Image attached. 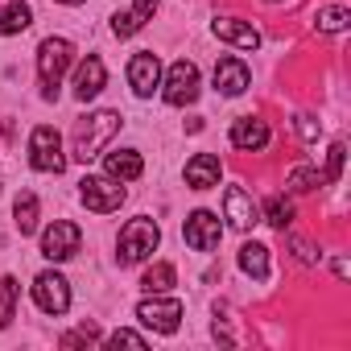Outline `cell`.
I'll return each mask as SVG.
<instances>
[{
	"instance_id": "1",
	"label": "cell",
	"mask_w": 351,
	"mask_h": 351,
	"mask_svg": "<svg viewBox=\"0 0 351 351\" xmlns=\"http://www.w3.org/2000/svg\"><path fill=\"white\" fill-rule=\"evenodd\" d=\"M120 132V112H112V108H104V112H91V116H83L79 124H75V136H71V157L75 161H95L104 149H108V141Z\"/></svg>"
},
{
	"instance_id": "2",
	"label": "cell",
	"mask_w": 351,
	"mask_h": 351,
	"mask_svg": "<svg viewBox=\"0 0 351 351\" xmlns=\"http://www.w3.org/2000/svg\"><path fill=\"white\" fill-rule=\"evenodd\" d=\"M75 62V46L66 38H46L38 46V79H42V99H58V83Z\"/></svg>"
},
{
	"instance_id": "3",
	"label": "cell",
	"mask_w": 351,
	"mask_h": 351,
	"mask_svg": "<svg viewBox=\"0 0 351 351\" xmlns=\"http://www.w3.org/2000/svg\"><path fill=\"white\" fill-rule=\"evenodd\" d=\"M157 244H161V228L149 215H136V219H128L120 228V240H116L120 252L116 256H120V265H141L145 256L157 252Z\"/></svg>"
},
{
	"instance_id": "4",
	"label": "cell",
	"mask_w": 351,
	"mask_h": 351,
	"mask_svg": "<svg viewBox=\"0 0 351 351\" xmlns=\"http://www.w3.org/2000/svg\"><path fill=\"white\" fill-rule=\"evenodd\" d=\"M29 165L38 173H62L66 169V157H62V136L50 128V124H38L29 132Z\"/></svg>"
},
{
	"instance_id": "5",
	"label": "cell",
	"mask_w": 351,
	"mask_h": 351,
	"mask_svg": "<svg viewBox=\"0 0 351 351\" xmlns=\"http://www.w3.org/2000/svg\"><path fill=\"white\" fill-rule=\"evenodd\" d=\"M161 95H165L169 108H186V104H195V99H199V66L186 62V58H178V62L169 66V75H165Z\"/></svg>"
},
{
	"instance_id": "6",
	"label": "cell",
	"mask_w": 351,
	"mask_h": 351,
	"mask_svg": "<svg viewBox=\"0 0 351 351\" xmlns=\"http://www.w3.org/2000/svg\"><path fill=\"white\" fill-rule=\"evenodd\" d=\"M136 318H141L149 330H157V335H173V330H178V322H182V302H178V298L153 293V298H145V302L136 306Z\"/></svg>"
},
{
	"instance_id": "7",
	"label": "cell",
	"mask_w": 351,
	"mask_h": 351,
	"mask_svg": "<svg viewBox=\"0 0 351 351\" xmlns=\"http://www.w3.org/2000/svg\"><path fill=\"white\" fill-rule=\"evenodd\" d=\"M79 199H83L87 211L112 215V211H120V203H124V186H120L116 178H83V182H79Z\"/></svg>"
},
{
	"instance_id": "8",
	"label": "cell",
	"mask_w": 351,
	"mask_h": 351,
	"mask_svg": "<svg viewBox=\"0 0 351 351\" xmlns=\"http://www.w3.org/2000/svg\"><path fill=\"white\" fill-rule=\"evenodd\" d=\"M79 248H83V232H79V223H71V219H54V223L42 232V256H46V261H71Z\"/></svg>"
},
{
	"instance_id": "9",
	"label": "cell",
	"mask_w": 351,
	"mask_h": 351,
	"mask_svg": "<svg viewBox=\"0 0 351 351\" xmlns=\"http://www.w3.org/2000/svg\"><path fill=\"white\" fill-rule=\"evenodd\" d=\"M34 302L42 314H66L71 310V281L62 273H38L34 277Z\"/></svg>"
},
{
	"instance_id": "10",
	"label": "cell",
	"mask_w": 351,
	"mask_h": 351,
	"mask_svg": "<svg viewBox=\"0 0 351 351\" xmlns=\"http://www.w3.org/2000/svg\"><path fill=\"white\" fill-rule=\"evenodd\" d=\"M182 236H186V244H191L195 252H215L219 240H223V223H219V215H211V211H195V215L186 219Z\"/></svg>"
},
{
	"instance_id": "11",
	"label": "cell",
	"mask_w": 351,
	"mask_h": 351,
	"mask_svg": "<svg viewBox=\"0 0 351 351\" xmlns=\"http://www.w3.org/2000/svg\"><path fill=\"white\" fill-rule=\"evenodd\" d=\"M128 83H132V91H136L141 99H149V95L161 87V62H157L153 50H141V54L128 58Z\"/></svg>"
},
{
	"instance_id": "12",
	"label": "cell",
	"mask_w": 351,
	"mask_h": 351,
	"mask_svg": "<svg viewBox=\"0 0 351 351\" xmlns=\"http://www.w3.org/2000/svg\"><path fill=\"white\" fill-rule=\"evenodd\" d=\"M223 215H228V223L236 232H248L252 223H261V211H256V203H252V195L244 186H228L223 191Z\"/></svg>"
},
{
	"instance_id": "13",
	"label": "cell",
	"mask_w": 351,
	"mask_h": 351,
	"mask_svg": "<svg viewBox=\"0 0 351 351\" xmlns=\"http://www.w3.org/2000/svg\"><path fill=\"white\" fill-rule=\"evenodd\" d=\"M104 83H108V66H104V58L99 54H87L83 62H79V71H75V99H95L99 91H104Z\"/></svg>"
},
{
	"instance_id": "14",
	"label": "cell",
	"mask_w": 351,
	"mask_h": 351,
	"mask_svg": "<svg viewBox=\"0 0 351 351\" xmlns=\"http://www.w3.org/2000/svg\"><path fill=\"white\" fill-rule=\"evenodd\" d=\"M211 29H215V38L228 42V46H240V50H256V46H261V34H256L248 21H240V17H215Z\"/></svg>"
},
{
	"instance_id": "15",
	"label": "cell",
	"mask_w": 351,
	"mask_h": 351,
	"mask_svg": "<svg viewBox=\"0 0 351 351\" xmlns=\"http://www.w3.org/2000/svg\"><path fill=\"white\" fill-rule=\"evenodd\" d=\"M248 83H252V75H248V66H244L240 58L228 54V58L215 62V91H223V95H244Z\"/></svg>"
},
{
	"instance_id": "16",
	"label": "cell",
	"mask_w": 351,
	"mask_h": 351,
	"mask_svg": "<svg viewBox=\"0 0 351 351\" xmlns=\"http://www.w3.org/2000/svg\"><path fill=\"white\" fill-rule=\"evenodd\" d=\"M219 157L215 153H195L191 161H186V186L191 191H211V186H219Z\"/></svg>"
},
{
	"instance_id": "17",
	"label": "cell",
	"mask_w": 351,
	"mask_h": 351,
	"mask_svg": "<svg viewBox=\"0 0 351 351\" xmlns=\"http://www.w3.org/2000/svg\"><path fill=\"white\" fill-rule=\"evenodd\" d=\"M232 145H236V149H244V153L265 149V145H269V124H265V120H256V116H240V120L232 124Z\"/></svg>"
},
{
	"instance_id": "18",
	"label": "cell",
	"mask_w": 351,
	"mask_h": 351,
	"mask_svg": "<svg viewBox=\"0 0 351 351\" xmlns=\"http://www.w3.org/2000/svg\"><path fill=\"white\" fill-rule=\"evenodd\" d=\"M153 13H157V0H136L128 13H116L112 17V34L116 38H132V34L145 29V21H153Z\"/></svg>"
},
{
	"instance_id": "19",
	"label": "cell",
	"mask_w": 351,
	"mask_h": 351,
	"mask_svg": "<svg viewBox=\"0 0 351 351\" xmlns=\"http://www.w3.org/2000/svg\"><path fill=\"white\" fill-rule=\"evenodd\" d=\"M104 169H108V178H116V182H132V178H141L145 161H141L136 149H116V153L104 157Z\"/></svg>"
},
{
	"instance_id": "20",
	"label": "cell",
	"mask_w": 351,
	"mask_h": 351,
	"mask_svg": "<svg viewBox=\"0 0 351 351\" xmlns=\"http://www.w3.org/2000/svg\"><path fill=\"white\" fill-rule=\"evenodd\" d=\"M34 25V9L25 0H13V5L0 9V38H13V34H25Z\"/></svg>"
},
{
	"instance_id": "21",
	"label": "cell",
	"mask_w": 351,
	"mask_h": 351,
	"mask_svg": "<svg viewBox=\"0 0 351 351\" xmlns=\"http://www.w3.org/2000/svg\"><path fill=\"white\" fill-rule=\"evenodd\" d=\"M240 269L252 277V281H269V248L265 244H244L240 248Z\"/></svg>"
},
{
	"instance_id": "22",
	"label": "cell",
	"mask_w": 351,
	"mask_h": 351,
	"mask_svg": "<svg viewBox=\"0 0 351 351\" xmlns=\"http://www.w3.org/2000/svg\"><path fill=\"white\" fill-rule=\"evenodd\" d=\"M13 223H17L21 236L38 232V195H29V191L17 195V203H13Z\"/></svg>"
},
{
	"instance_id": "23",
	"label": "cell",
	"mask_w": 351,
	"mask_h": 351,
	"mask_svg": "<svg viewBox=\"0 0 351 351\" xmlns=\"http://www.w3.org/2000/svg\"><path fill=\"white\" fill-rule=\"evenodd\" d=\"M173 265L169 261H157L153 269H145V277H141V289L145 293H165V289H173Z\"/></svg>"
},
{
	"instance_id": "24",
	"label": "cell",
	"mask_w": 351,
	"mask_h": 351,
	"mask_svg": "<svg viewBox=\"0 0 351 351\" xmlns=\"http://www.w3.org/2000/svg\"><path fill=\"white\" fill-rule=\"evenodd\" d=\"M314 25H318V34H343V29L351 25V9H343V5H326V9H318Z\"/></svg>"
},
{
	"instance_id": "25",
	"label": "cell",
	"mask_w": 351,
	"mask_h": 351,
	"mask_svg": "<svg viewBox=\"0 0 351 351\" xmlns=\"http://www.w3.org/2000/svg\"><path fill=\"white\" fill-rule=\"evenodd\" d=\"M17 318V281L13 277H0V330Z\"/></svg>"
},
{
	"instance_id": "26",
	"label": "cell",
	"mask_w": 351,
	"mask_h": 351,
	"mask_svg": "<svg viewBox=\"0 0 351 351\" xmlns=\"http://www.w3.org/2000/svg\"><path fill=\"white\" fill-rule=\"evenodd\" d=\"M265 219H269L273 228H281V232H285V228L293 223V203H289L285 195H273V199L265 203Z\"/></svg>"
},
{
	"instance_id": "27",
	"label": "cell",
	"mask_w": 351,
	"mask_h": 351,
	"mask_svg": "<svg viewBox=\"0 0 351 351\" xmlns=\"http://www.w3.org/2000/svg\"><path fill=\"white\" fill-rule=\"evenodd\" d=\"M318 182H322V178H318V169H310V165H298V169L289 173V182H285V186H289L293 195H310Z\"/></svg>"
},
{
	"instance_id": "28",
	"label": "cell",
	"mask_w": 351,
	"mask_h": 351,
	"mask_svg": "<svg viewBox=\"0 0 351 351\" xmlns=\"http://www.w3.org/2000/svg\"><path fill=\"white\" fill-rule=\"evenodd\" d=\"M343 153H347V145L335 141L330 153H326V173H322V182H339V173H343Z\"/></svg>"
},
{
	"instance_id": "29",
	"label": "cell",
	"mask_w": 351,
	"mask_h": 351,
	"mask_svg": "<svg viewBox=\"0 0 351 351\" xmlns=\"http://www.w3.org/2000/svg\"><path fill=\"white\" fill-rule=\"evenodd\" d=\"M95 339H99V326H95V322H83L79 330L62 335V347H83V343H95Z\"/></svg>"
},
{
	"instance_id": "30",
	"label": "cell",
	"mask_w": 351,
	"mask_h": 351,
	"mask_svg": "<svg viewBox=\"0 0 351 351\" xmlns=\"http://www.w3.org/2000/svg\"><path fill=\"white\" fill-rule=\"evenodd\" d=\"M108 347H145V335H136V330H116V335H108Z\"/></svg>"
},
{
	"instance_id": "31",
	"label": "cell",
	"mask_w": 351,
	"mask_h": 351,
	"mask_svg": "<svg viewBox=\"0 0 351 351\" xmlns=\"http://www.w3.org/2000/svg\"><path fill=\"white\" fill-rule=\"evenodd\" d=\"M293 252H298V261H306V265H314V261H318V252H314L306 240H293Z\"/></svg>"
},
{
	"instance_id": "32",
	"label": "cell",
	"mask_w": 351,
	"mask_h": 351,
	"mask_svg": "<svg viewBox=\"0 0 351 351\" xmlns=\"http://www.w3.org/2000/svg\"><path fill=\"white\" fill-rule=\"evenodd\" d=\"M298 132H302L306 141H314V136H318V124H314L310 116H298Z\"/></svg>"
},
{
	"instance_id": "33",
	"label": "cell",
	"mask_w": 351,
	"mask_h": 351,
	"mask_svg": "<svg viewBox=\"0 0 351 351\" xmlns=\"http://www.w3.org/2000/svg\"><path fill=\"white\" fill-rule=\"evenodd\" d=\"M58 5H83V0H58Z\"/></svg>"
},
{
	"instance_id": "34",
	"label": "cell",
	"mask_w": 351,
	"mask_h": 351,
	"mask_svg": "<svg viewBox=\"0 0 351 351\" xmlns=\"http://www.w3.org/2000/svg\"><path fill=\"white\" fill-rule=\"evenodd\" d=\"M269 5H277V0H269Z\"/></svg>"
}]
</instances>
